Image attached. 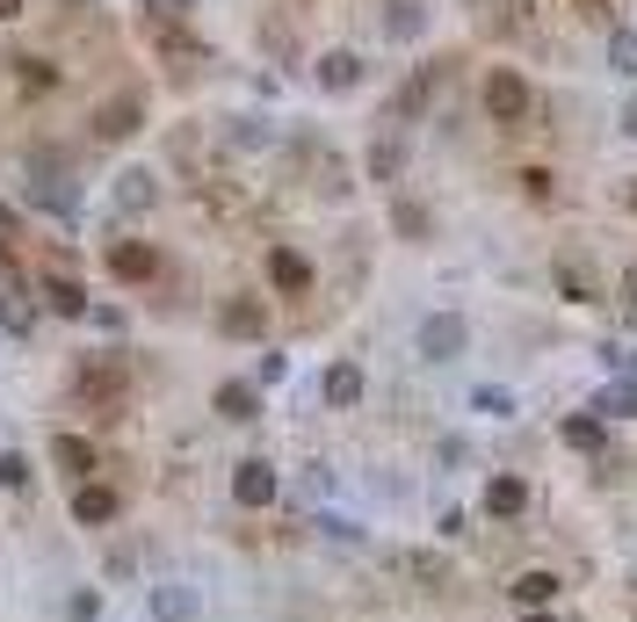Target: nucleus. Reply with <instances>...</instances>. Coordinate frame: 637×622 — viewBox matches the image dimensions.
<instances>
[{"label": "nucleus", "instance_id": "4be33fe9", "mask_svg": "<svg viewBox=\"0 0 637 622\" xmlns=\"http://www.w3.org/2000/svg\"><path fill=\"white\" fill-rule=\"evenodd\" d=\"M30 485V456L22 449H0V492H22Z\"/></svg>", "mask_w": 637, "mask_h": 622}, {"label": "nucleus", "instance_id": "6e6552de", "mask_svg": "<svg viewBox=\"0 0 637 622\" xmlns=\"http://www.w3.org/2000/svg\"><path fill=\"white\" fill-rule=\"evenodd\" d=\"M160 203V174L153 167H123L117 174V210H153Z\"/></svg>", "mask_w": 637, "mask_h": 622}, {"label": "nucleus", "instance_id": "72a5a7b5", "mask_svg": "<svg viewBox=\"0 0 637 622\" xmlns=\"http://www.w3.org/2000/svg\"><path fill=\"white\" fill-rule=\"evenodd\" d=\"M521 622H551V615H543V608H521Z\"/></svg>", "mask_w": 637, "mask_h": 622}, {"label": "nucleus", "instance_id": "7c9ffc66", "mask_svg": "<svg viewBox=\"0 0 637 622\" xmlns=\"http://www.w3.org/2000/svg\"><path fill=\"white\" fill-rule=\"evenodd\" d=\"M623 138H637V95L623 102Z\"/></svg>", "mask_w": 637, "mask_h": 622}, {"label": "nucleus", "instance_id": "2eb2a0df", "mask_svg": "<svg viewBox=\"0 0 637 622\" xmlns=\"http://www.w3.org/2000/svg\"><path fill=\"white\" fill-rule=\"evenodd\" d=\"M471 413H479V420H515L521 398L507 391V384H479V391H471Z\"/></svg>", "mask_w": 637, "mask_h": 622}, {"label": "nucleus", "instance_id": "aec40b11", "mask_svg": "<svg viewBox=\"0 0 637 622\" xmlns=\"http://www.w3.org/2000/svg\"><path fill=\"white\" fill-rule=\"evenodd\" d=\"M218 326L232 333V341H254V333H261V304H224V311H218Z\"/></svg>", "mask_w": 637, "mask_h": 622}, {"label": "nucleus", "instance_id": "5701e85b", "mask_svg": "<svg viewBox=\"0 0 637 622\" xmlns=\"http://www.w3.org/2000/svg\"><path fill=\"white\" fill-rule=\"evenodd\" d=\"M558 290H565V304H586V297H594V282H580V268L565 260V268H558Z\"/></svg>", "mask_w": 637, "mask_h": 622}, {"label": "nucleus", "instance_id": "f257e3e1", "mask_svg": "<svg viewBox=\"0 0 637 622\" xmlns=\"http://www.w3.org/2000/svg\"><path fill=\"white\" fill-rule=\"evenodd\" d=\"M464 347H471V319H464V311H428V319L414 326V355H420V363H457Z\"/></svg>", "mask_w": 637, "mask_h": 622}, {"label": "nucleus", "instance_id": "423d86ee", "mask_svg": "<svg viewBox=\"0 0 637 622\" xmlns=\"http://www.w3.org/2000/svg\"><path fill=\"white\" fill-rule=\"evenodd\" d=\"M485 514H493V521H521V514H529V478H515V470L485 478Z\"/></svg>", "mask_w": 637, "mask_h": 622}, {"label": "nucleus", "instance_id": "7ed1b4c3", "mask_svg": "<svg viewBox=\"0 0 637 622\" xmlns=\"http://www.w3.org/2000/svg\"><path fill=\"white\" fill-rule=\"evenodd\" d=\"M145 615L153 622H196L204 615V593H196L189 579H160V587L145 593Z\"/></svg>", "mask_w": 637, "mask_h": 622}, {"label": "nucleus", "instance_id": "b1692460", "mask_svg": "<svg viewBox=\"0 0 637 622\" xmlns=\"http://www.w3.org/2000/svg\"><path fill=\"white\" fill-rule=\"evenodd\" d=\"M0 311H8V326H15V333L36 326V311H30V297H22V290H8V304H0Z\"/></svg>", "mask_w": 637, "mask_h": 622}, {"label": "nucleus", "instance_id": "a878e982", "mask_svg": "<svg viewBox=\"0 0 637 622\" xmlns=\"http://www.w3.org/2000/svg\"><path fill=\"white\" fill-rule=\"evenodd\" d=\"M283 377H290V355H261L254 363V384H283Z\"/></svg>", "mask_w": 637, "mask_h": 622}, {"label": "nucleus", "instance_id": "9d476101", "mask_svg": "<svg viewBox=\"0 0 637 622\" xmlns=\"http://www.w3.org/2000/svg\"><path fill=\"white\" fill-rule=\"evenodd\" d=\"M311 80L327 87V95H348V87H362V58L355 52H327L319 66H311Z\"/></svg>", "mask_w": 637, "mask_h": 622}, {"label": "nucleus", "instance_id": "0eeeda50", "mask_svg": "<svg viewBox=\"0 0 637 622\" xmlns=\"http://www.w3.org/2000/svg\"><path fill=\"white\" fill-rule=\"evenodd\" d=\"M319 398H327L333 413H355V406H362V363H348V355H341V363H327V377H319Z\"/></svg>", "mask_w": 637, "mask_h": 622}, {"label": "nucleus", "instance_id": "9b49d317", "mask_svg": "<svg viewBox=\"0 0 637 622\" xmlns=\"http://www.w3.org/2000/svg\"><path fill=\"white\" fill-rule=\"evenodd\" d=\"M109 268H117L123 282H145V276H160V254L139 246V240H117V246H109Z\"/></svg>", "mask_w": 637, "mask_h": 622}, {"label": "nucleus", "instance_id": "2f4dec72", "mask_svg": "<svg viewBox=\"0 0 637 622\" xmlns=\"http://www.w3.org/2000/svg\"><path fill=\"white\" fill-rule=\"evenodd\" d=\"M623 297H630V304H637V260H630V268H623Z\"/></svg>", "mask_w": 637, "mask_h": 622}, {"label": "nucleus", "instance_id": "f8f14e48", "mask_svg": "<svg viewBox=\"0 0 637 622\" xmlns=\"http://www.w3.org/2000/svg\"><path fill=\"white\" fill-rule=\"evenodd\" d=\"M268 282H276V290H311V260L297 254V246H276V254H268Z\"/></svg>", "mask_w": 637, "mask_h": 622}, {"label": "nucleus", "instance_id": "ddd939ff", "mask_svg": "<svg viewBox=\"0 0 637 622\" xmlns=\"http://www.w3.org/2000/svg\"><path fill=\"white\" fill-rule=\"evenodd\" d=\"M558 587H565L558 571H515V587H507V593H515L521 608H551V601H558Z\"/></svg>", "mask_w": 637, "mask_h": 622}, {"label": "nucleus", "instance_id": "6ab92c4d", "mask_svg": "<svg viewBox=\"0 0 637 622\" xmlns=\"http://www.w3.org/2000/svg\"><path fill=\"white\" fill-rule=\"evenodd\" d=\"M52 456H58V464H66L80 485H87V470H95V449H87L80 434H58V442H52Z\"/></svg>", "mask_w": 637, "mask_h": 622}, {"label": "nucleus", "instance_id": "a211bd4d", "mask_svg": "<svg viewBox=\"0 0 637 622\" xmlns=\"http://www.w3.org/2000/svg\"><path fill=\"white\" fill-rule=\"evenodd\" d=\"M44 297H52L58 319H87V311H95V304H87V290H80L73 276H52V282H44Z\"/></svg>", "mask_w": 637, "mask_h": 622}, {"label": "nucleus", "instance_id": "c756f323", "mask_svg": "<svg viewBox=\"0 0 637 622\" xmlns=\"http://www.w3.org/2000/svg\"><path fill=\"white\" fill-rule=\"evenodd\" d=\"M87 319H95V326H102V333H123V311H117V304H95V311H87Z\"/></svg>", "mask_w": 637, "mask_h": 622}, {"label": "nucleus", "instance_id": "473e14b6", "mask_svg": "<svg viewBox=\"0 0 637 622\" xmlns=\"http://www.w3.org/2000/svg\"><path fill=\"white\" fill-rule=\"evenodd\" d=\"M22 15V0H0V22H15Z\"/></svg>", "mask_w": 637, "mask_h": 622}, {"label": "nucleus", "instance_id": "f3484780", "mask_svg": "<svg viewBox=\"0 0 637 622\" xmlns=\"http://www.w3.org/2000/svg\"><path fill=\"white\" fill-rule=\"evenodd\" d=\"M608 73L637 80V22H616V30H608Z\"/></svg>", "mask_w": 637, "mask_h": 622}, {"label": "nucleus", "instance_id": "dca6fc26", "mask_svg": "<svg viewBox=\"0 0 637 622\" xmlns=\"http://www.w3.org/2000/svg\"><path fill=\"white\" fill-rule=\"evenodd\" d=\"M586 413H602V420H637V384L623 377V384H608V391H594V406Z\"/></svg>", "mask_w": 637, "mask_h": 622}, {"label": "nucleus", "instance_id": "39448f33", "mask_svg": "<svg viewBox=\"0 0 637 622\" xmlns=\"http://www.w3.org/2000/svg\"><path fill=\"white\" fill-rule=\"evenodd\" d=\"M276 492H283V478H276L268 456H246V464L232 470V500L240 507H276Z\"/></svg>", "mask_w": 637, "mask_h": 622}, {"label": "nucleus", "instance_id": "4468645a", "mask_svg": "<svg viewBox=\"0 0 637 622\" xmlns=\"http://www.w3.org/2000/svg\"><path fill=\"white\" fill-rule=\"evenodd\" d=\"M224 420H261V384H218V398H210Z\"/></svg>", "mask_w": 637, "mask_h": 622}, {"label": "nucleus", "instance_id": "f03ea898", "mask_svg": "<svg viewBox=\"0 0 637 622\" xmlns=\"http://www.w3.org/2000/svg\"><path fill=\"white\" fill-rule=\"evenodd\" d=\"M529 109H536V95H529V80H521L515 66L485 73V116L493 123H529Z\"/></svg>", "mask_w": 637, "mask_h": 622}, {"label": "nucleus", "instance_id": "1a4fd4ad", "mask_svg": "<svg viewBox=\"0 0 637 622\" xmlns=\"http://www.w3.org/2000/svg\"><path fill=\"white\" fill-rule=\"evenodd\" d=\"M73 521H80V529H102V521H117V492L87 478L80 492H73Z\"/></svg>", "mask_w": 637, "mask_h": 622}, {"label": "nucleus", "instance_id": "393cba45", "mask_svg": "<svg viewBox=\"0 0 637 622\" xmlns=\"http://www.w3.org/2000/svg\"><path fill=\"white\" fill-rule=\"evenodd\" d=\"M370 174H377V181H398V145H392V138L370 153Z\"/></svg>", "mask_w": 637, "mask_h": 622}, {"label": "nucleus", "instance_id": "c85d7f7f", "mask_svg": "<svg viewBox=\"0 0 637 622\" xmlns=\"http://www.w3.org/2000/svg\"><path fill=\"white\" fill-rule=\"evenodd\" d=\"M15 66H22V80H30V87H52V80H58V73L44 66V58H15Z\"/></svg>", "mask_w": 637, "mask_h": 622}, {"label": "nucleus", "instance_id": "412c9836", "mask_svg": "<svg viewBox=\"0 0 637 622\" xmlns=\"http://www.w3.org/2000/svg\"><path fill=\"white\" fill-rule=\"evenodd\" d=\"M565 442H572V449H602V420H594V413H572V420H565Z\"/></svg>", "mask_w": 637, "mask_h": 622}, {"label": "nucleus", "instance_id": "bb28decb", "mask_svg": "<svg viewBox=\"0 0 637 622\" xmlns=\"http://www.w3.org/2000/svg\"><path fill=\"white\" fill-rule=\"evenodd\" d=\"M145 8H153V22H189L196 0H145Z\"/></svg>", "mask_w": 637, "mask_h": 622}, {"label": "nucleus", "instance_id": "20e7f679", "mask_svg": "<svg viewBox=\"0 0 637 622\" xmlns=\"http://www.w3.org/2000/svg\"><path fill=\"white\" fill-rule=\"evenodd\" d=\"M139 123H145V95H139V87H123V95H109V102L95 109V138L117 145V138H131Z\"/></svg>", "mask_w": 637, "mask_h": 622}, {"label": "nucleus", "instance_id": "cd10ccee", "mask_svg": "<svg viewBox=\"0 0 637 622\" xmlns=\"http://www.w3.org/2000/svg\"><path fill=\"white\" fill-rule=\"evenodd\" d=\"M435 529H442V536L457 543V536H464V529H471V514H464V507H442V521H435Z\"/></svg>", "mask_w": 637, "mask_h": 622}]
</instances>
